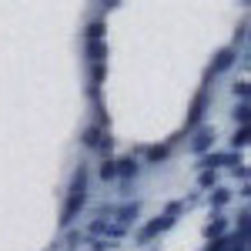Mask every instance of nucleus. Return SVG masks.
Returning <instances> with one entry per match:
<instances>
[{
    "label": "nucleus",
    "instance_id": "obj_12",
    "mask_svg": "<svg viewBox=\"0 0 251 251\" xmlns=\"http://www.w3.org/2000/svg\"><path fill=\"white\" fill-rule=\"evenodd\" d=\"M171 154V141H168V144H154V148H148V161H164V157Z\"/></svg>",
    "mask_w": 251,
    "mask_h": 251
},
{
    "label": "nucleus",
    "instance_id": "obj_6",
    "mask_svg": "<svg viewBox=\"0 0 251 251\" xmlns=\"http://www.w3.org/2000/svg\"><path fill=\"white\" fill-rule=\"evenodd\" d=\"M111 214L117 218V225H121V228H127L131 221H137V214H141V204H137V201H131V204H121V208H114Z\"/></svg>",
    "mask_w": 251,
    "mask_h": 251
},
{
    "label": "nucleus",
    "instance_id": "obj_18",
    "mask_svg": "<svg viewBox=\"0 0 251 251\" xmlns=\"http://www.w3.org/2000/svg\"><path fill=\"white\" fill-rule=\"evenodd\" d=\"M198 184H201V188H214V171H208V168H204V171H201V177H198Z\"/></svg>",
    "mask_w": 251,
    "mask_h": 251
},
{
    "label": "nucleus",
    "instance_id": "obj_2",
    "mask_svg": "<svg viewBox=\"0 0 251 251\" xmlns=\"http://www.w3.org/2000/svg\"><path fill=\"white\" fill-rule=\"evenodd\" d=\"M208 100H211V91H208V87H201V91H198V97L191 100V111H188V121H184V134H191L194 127H201L204 111H208Z\"/></svg>",
    "mask_w": 251,
    "mask_h": 251
},
{
    "label": "nucleus",
    "instance_id": "obj_17",
    "mask_svg": "<svg viewBox=\"0 0 251 251\" xmlns=\"http://www.w3.org/2000/svg\"><path fill=\"white\" fill-rule=\"evenodd\" d=\"M245 144H248V127H238L234 137H231V148L238 151V148H245Z\"/></svg>",
    "mask_w": 251,
    "mask_h": 251
},
{
    "label": "nucleus",
    "instance_id": "obj_16",
    "mask_svg": "<svg viewBox=\"0 0 251 251\" xmlns=\"http://www.w3.org/2000/svg\"><path fill=\"white\" fill-rule=\"evenodd\" d=\"M87 40H104V20H91L87 24Z\"/></svg>",
    "mask_w": 251,
    "mask_h": 251
},
{
    "label": "nucleus",
    "instance_id": "obj_3",
    "mask_svg": "<svg viewBox=\"0 0 251 251\" xmlns=\"http://www.w3.org/2000/svg\"><path fill=\"white\" fill-rule=\"evenodd\" d=\"M211 144H214V127L201 124V127H194V131H191V151H194V154H208Z\"/></svg>",
    "mask_w": 251,
    "mask_h": 251
},
{
    "label": "nucleus",
    "instance_id": "obj_21",
    "mask_svg": "<svg viewBox=\"0 0 251 251\" xmlns=\"http://www.w3.org/2000/svg\"><path fill=\"white\" fill-rule=\"evenodd\" d=\"M111 248V241H94V245H91V251H107Z\"/></svg>",
    "mask_w": 251,
    "mask_h": 251
},
{
    "label": "nucleus",
    "instance_id": "obj_1",
    "mask_svg": "<svg viewBox=\"0 0 251 251\" xmlns=\"http://www.w3.org/2000/svg\"><path fill=\"white\" fill-rule=\"evenodd\" d=\"M84 204H87V168L77 164L74 181H71V191H67V201H64V211H60V228H71Z\"/></svg>",
    "mask_w": 251,
    "mask_h": 251
},
{
    "label": "nucleus",
    "instance_id": "obj_4",
    "mask_svg": "<svg viewBox=\"0 0 251 251\" xmlns=\"http://www.w3.org/2000/svg\"><path fill=\"white\" fill-rule=\"evenodd\" d=\"M171 225H174V218H168V214H161V218H154V221H148V225H144V228L137 231V241H141V245H148L151 238H157L161 231H168Z\"/></svg>",
    "mask_w": 251,
    "mask_h": 251
},
{
    "label": "nucleus",
    "instance_id": "obj_5",
    "mask_svg": "<svg viewBox=\"0 0 251 251\" xmlns=\"http://www.w3.org/2000/svg\"><path fill=\"white\" fill-rule=\"evenodd\" d=\"M114 171H117V177H124V181H134L137 174H141V164L127 154V157H121V161H114Z\"/></svg>",
    "mask_w": 251,
    "mask_h": 251
},
{
    "label": "nucleus",
    "instance_id": "obj_15",
    "mask_svg": "<svg viewBox=\"0 0 251 251\" xmlns=\"http://www.w3.org/2000/svg\"><path fill=\"white\" fill-rule=\"evenodd\" d=\"M100 181H114L117 177V171H114V161H111V157H104V161H100Z\"/></svg>",
    "mask_w": 251,
    "mask_h": 251
},
{
    "label": "nucleus",
    "instance_id": "obj_19",
    "mask_svg": "<svg viewBox=\"0 0 251 251\" xmlns=\"http://www.w3.org/2000/svg\"><path fill=\"white\" fill-rule=\"evenodd\" d=\"M248 91H251V84H248V80H241V84H234V97H241V100H248Z\"/></svg>",
    "mask_w": 251,
    "mask_h": 251
},
{
    "label": "nucleus",
    "instance_id": "obj_22",
    "mask_svg": "<svg viewBox=\"0 0 251 251\" xmlns=\"http://www.w3.org/2000/svg\"><path fill=\"white\" fill-rule=\"evenodd\" d=\"M228 251H248V245H241V241H234V245H231Z\"/></svg>",
    "mask_w": 251,
    "mask_h": 251
},
{
    "label": "nucleus",
    "instance_id": "obj_20",
    "mask_svg": "<svg viewBox=\"0 0 251 251\" xmlns=\"http://www.w3.org/2000/svg\"><path fill=\"white\" fill-rule=\"evenodd\" d=\"M181 208H184V201H171V204H168V218H174V214H181Z\"/></svg>",
    "mask_w": 251,
    "mask_h": 251
},
{
    "label": "nucleus",
    "instance_id": "obj_9",
    "mask_svg": "<svg viewBox=\"0 0 251 251\" xmlns=\"http://www.w3.org/2000/svg\"><path fill=\"white\" fill-rule=\"evenodd\" d=\"M225 231H228V218L225 214H214L211 221L204 225V234L208 238H225Z\"/></svg>",
    "mask_w": 251,
    "mask_h": 251
},
{
    "label": "nucleus",
    "instance_id": "obj_13",
    "mask_svg": "<svg viewBox=\"0 0 251 251\" xmlns=\"http://www.w3.org/2000/svg\"><path fill=\"white\" fill-rule=\"evenodd\" d=\"M231 201V191L228 188H211V208H225Z\"/></svg>",
    "mask_w": 251,
    "mask_h": 251
},
{
    "label": "nucleus",
    "instance_id": "obj_14",
    "mask_svg": "<svg viewBox=\"0 0 251 251\" xmlns=\"http://www.w3.org/2000/svg\"><path fill=\"white\" fill-rule=\"evenodd\" d=\"M234 121H238L241 127H248V121H251V107H248V100H241V104L234 107Z\"/></svg>",
    "mask_w": 251,
    "mask_h": 251
},
{
    "label": "nucleus",
    "instance_id": "obj_7",
    "mask_svg": "<svg viewBox=\"0 0 251 251\" xmlns=\"http://www.w3.org/2000/svg\"><path fill=\"white\" fill-rule=\"evenodd\" d=\"M234 57H238V50L234 47H225V50H218L214 54V60H211V74H221V71H228L234 64Z\"/></svg>",
    "mask_w": 251,
    "mask_h": 251
},
{
    "label": "nucleus",
    "instance_id": "obj_10",
    "mask_svg": "<svg viewBox=\"0 0 251 251\" xmlns=\"http://www.w3.org/2000/svg\"><path fill=\"white\" fill-rule=\"evenodd\" d=\"M221 164H231V168H238L241 161H238V154H211V157H204V168H208V171L221 168Z\"/></svg>",
    "mask_w": 251,
    "mask_h": 251
},
{
    "label": "nucleus",
    "instance_id": "obj_8",
    "mask_svg": "<svg viewBox=\"0 0 251 251\" xmlns=\"http://www.w3.org/2000/svg\"><path fill=\"white\" fill-rule=\"evenodd\" d=\"M91 234H107V238H121L124 228L117 225V221H104V218H97L94 225H91Z\"/></svg>",
    "mask_w": 251,
    "mask_h": 251
},
{
    "label": "nucleus",
    "instance_id": "obj_11",
    "mask_svg": "<svg viewBox=\"0 0 251 251\" xmlns=\"http://www.w3.org/2000/svg\"><path fill=\"white\" fill-rule=\"evenodd\" d=\"M87 57H91V64H104L107 44H104V40H87Z\"/></svg>",
    "mask_w": 251,
    "mask_h": 251
}]
</instances>
